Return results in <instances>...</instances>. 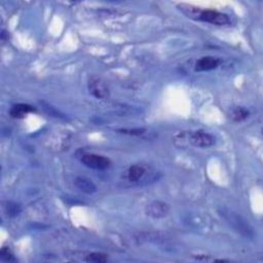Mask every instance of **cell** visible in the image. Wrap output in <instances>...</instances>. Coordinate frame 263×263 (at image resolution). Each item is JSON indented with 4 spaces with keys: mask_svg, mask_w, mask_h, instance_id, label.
I'll list each match as a JSON object with an SVG mask.
<instances>
[{
    "mask_svg": "<svg viewBox=\"0 0 263 263\" xmlns=\"http://www.w3.org/2000/svg\"><path fill=\"white\" fill-rule=\"evenodd\" d=\"M146 132L145 129H122L117 130V133H121L124 135H129V136H141Z\"/></svg>",
    "mask_w": 263,
    "mask_h": 263,
    "instance_id": "5bb4252c",
    "label": "cell"
},
{
    "mask_svg": "<svg viewBox=\"0 0 263 263\" xmlns=\"http://www.w3.org/2000/svg\"><path fill=\"white\" fill-rule=\"evenodd\" d=\"M146 167H144L143 165L140 164H136L131 166L125 172L126 179H128L132 183L139 182L142 178L145 176L146 174Z\"/></svg>",
    "mask_w": 263,
    "mask_h": 263,
    "instance_id": "ba28073f",
    "label": "cell"
},
{
    "mask_svg": "<svg viewBox=\"0 0 263 263\" xmlns=\"http://www.w3.org/2000/svg\"><path fill=\"white\" fill-rule=\"evenodd\" d=\"M177 6L184 15L192 20L209 23L212 25H216V26H225V25L231 24L230 15L215 10H206V8L202 10L201 7L184 3L178 4Z\"/></svg>",
    "mask_w": 263,
    "mask_h": 263,
    "instance_id": "6da1fadb",
    "label": "cell"
},
{
    "mask_svg": "<svg viewBox=\"0 0 263 263\" xmlns=\"http://www.w3.org/2000/svg\"><path fill=\"white\" fill-rule=\"evenodd\" d=\"M3 211L4 213L6 214V216L8 217H15L18 216L21 211H22V208L21 206L19 205V203H16L15 201H4L3 202Z\"/></svg>",
    "mask_w": 263,
    "mask_h": 263,
    "instance_id": "7c38bea8",
    "label": "cell"
},
{
    "mask_svg": "<svg viewBox=\"0 0 263 263\" xmlns=\"http://www.w3.org/2000/svg\"><path fill=\"white\" fill-rule=\"evenodd\" d=\"M88 88L90 94L100 100H105L110 95L109 89L105 81L103 79H101L100 77H97V76H93V77L90 78Z\"/></svg>",
    "mask_w": 263,
    "mask_h": 263,
    "instance_id": "5b68a950",
    "label": "cell"
},
{
    "mask_svg": "<svg viewBox=\"0 0 263 263\" xmlns=\"http://www.w3.org/2000/svg\"><path fill=\"white\" fill-rule=\"evenodd\" d=\"M44 108H45V110H46V111L49 115H53V116H56V117H62V115L60 113H59V111H57V110L53 106H50L48 104H46Z\"/></svg>",
    "mask_w": 263,
    "mask_h": 263,
    "instance_id": "2e32d148",
    "label": "cell"
},
{
    "mask_svg": "<svg viewBox=\"0 0 263 263\" xmlns=\"http://www.w3.org/2000/svg\"><path fill=\"white\" fill-rule=\"evenodd\" d=\"M145 213L152 219H162L169 215L170 206L162 201H155L146 206Z\"/></svg>",
    "mask_w": 263,
    "mask_h": 263,
    "instance_id": "8992f818",
    "label": "cell"
},
{
    "mask_svg": "<svg viewBox=\"0 0 263 263\" xmlns=\"http://www.w3.org/2000/svg\"><path fill=\"white\" fill-rule=\"evenodd\" d=\"M74 184L80 191L87 194L96 193L98 190L96 184L87 177H81V176L76 177L74 179Z\"/></svg>",
    "mask_w": 263,
    "mask_h": 263,
    "instance_id": "9c48e42d",
    "label": "cell"
},
{
    "mask_svg": "<svg viewBox=\"0 0 263 263\" xmlns=\"http://www.w3.org/2000/svg\"><path fill=\"white\" fill-rule=\"evenodd\" d=\"M221 63H222L221 59L213 57V56L201 57L196 62V65H194V71L203 72V71L214 70L221 65Z\"/></svg>",
    "mask_w": 263,
    "mask_h": 263,
    "instance_id": "52a82bcc",
    "label": "cell"
},
{
    "mask_svg": "<svg viewBox=\"0 0 263 263\" xmlns=\"http://www.w3.org/2000/svg\"><path fill=\"white\" fill-rule=\"evenodd\" d=\"M108 260L107 254L99 253V252H93L87 255L86 261L87 262H94V263H105Z\"/></svg>",
    "mask_w": 263,
    "mask_h": 263,
    "instance_id": "4fadbf2b",
    "label": "cell"
},
{
    "mask_svg": "<svg viewBox=\"0 0 263 263\" xmlns=\"http://www.w3.org/2000/svg\"><path fill=\"white\" fill-rule=\"evenodd\" d=\"M189 143L194 147L199 148H209L215 145L216 138L213 135L206 131H194L189 134Z\"/></svg>",
    "mask_w": 263,
    "mask_h": 263,
    "instance_id": "277c9868",
    "label": "cell"
},
{
    "mask_svg": "<svg viewBox=\"0 0 263 263\" xmlns=\"http://www.w3.org/2000/svg\"><path fill=\"white\" fill-rule=\"evenodd\" d=\"M36 110L34 107L28 104H16L14 105L11 109L10 114L14 118H24L28 113L35 112Z\"/></svg>",
    "mask_w": 263,
    "mask_h": 263,
    "instance_id": "30bf717a",
    "label": "cell"
},
{
    "mask_svg": "<svg viewBox=\"0 0 263 263\" xmlns=\"http://www.w3.org/2000/svg\"><path fill=\"white\" fill-rule=\"evenodd\" d=\"M221 215L226 219V221L230 223L236 232H239L245 236L252 237L253 236V230L251 226L245 221V220L236 213L230 210H222Z\"/></svg>",
    "mask_w": 263,
    "mask_h": 263,
    "instance_id": "7a4b0ae2",
    "label": "cell"
},
{
    "mask_svg": "<svg viewBox=\"0 0 263 263\" xmlns=\"http://www.w3.org/2000/svg\"><path fill=\"white\" fill-rule=\"evenodd\" d=\"M249 115H250L249 110L242 106H236L232 108L230 112V117L234 123H242L247 120Z\"/></svg>",
    "mask_w": 263,
    "mask_h": 263,
    "instance_id": "8fae6325",
    "label": "cell"
},
{
    "mask_svg": "<svg viewBox=\"0 0 263 263\" xmlns=\"http://www.w3.org/2000/svg\"><path fill=\"white\" fill-rule=\"evenodd\" d=\"M0 257H1V259L4 260V261L14 260V255H13L12 251L8 248H6V247H3L1 249V251H0Z\"/></svg>",
    "mask_w": 263,
    "mask_h": 263,
    "instance_id": "9a60e30c",
    "label": "cell"
},
{
    "mask_svg": "<svg viewBox=\"0 0 263 263\" xmlns=\"http://www.w3.org/2000/svg\"><path fill=\"white\" fill-rule=\"evenodd\" d=\"M80 162L83 166L97 171H104L111 166L110 158L97 154H82L80 155Z\"/></svg>",
    "mask_w": 263,
    "mask_h": 263,
    "instance_id": "3957f363",
    "label": "cell"
}]
</instances>
